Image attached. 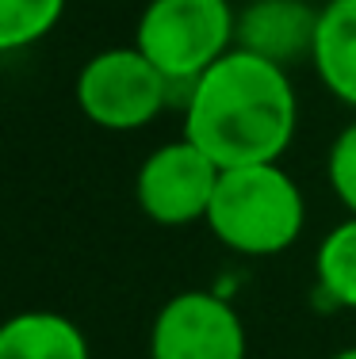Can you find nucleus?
Returning <instances> with one entry per match:
<instances>
[{
    "label": "nucleus",
    "instance_id": "1a4fd4ad",
    "mask_svg": "<svg viewBox=\"0 0 356 359\" xmlns=\"http://www.w3.org/2000/svg\"><path fill=\"white\" fill-rule=\"evenodd\" d=\"M0 359H92L81 325L50 310L0 321Z\"/></svg>",
    "mask_w": 356,
    "mask_h": 359
},
{
    "label": "nucleus",
    "instance_id": "423d86ee",
    "mask_svg": "<svg viewBox=\"0 0 356 359\" xmlns=\"http://www.w3.org/2000/svg\"><path fill=\"white\" fill-rule=\"evenodd\" d=\"M150 359H245V325L230 298L184 290L157 310Z\"/></svg>",
    "mask_w": 356,
    "mask_h": 359
},
{
    "label": "nucleus",
    "instance_id": "6e6552de",
    "mask_svg": "<svg viewBox=\"0 0 356 359\" xmlns=\"http://www.w3.org/2000/svg\"><path fill=\"white\" fill-rule=\"evenodd\" d=\"M310 65L329 96L356 107V0H326L318 8Z\"/></svg>",
    "mask_w": 356,
    "mask_h": 359
},
{
    "label": "nucleus",
    "instance_id": "ddd939ff",
    "mask_svg": "<svg viewBox=\"0 0 356 359\" xmlns=\"http://www.w3.org/2000/svg\"><path fill=\"white\" fill-rule=\"evenodd\" d=\"M329 359H356V348H341V352H334Z\"/></svg>",
    "mask_w": 356,
    "mask_h": 359
},
{
    "label": "nucleus",
    "instance_id": "39448f33",
    "mask_svg": "<svg viewBox=\"0 0 356 359\" xmlns=\"http://www.w3.org/2000/svg\"><path fill=\"white\" fill-rule=\"evenodd\" d=\"M223 168L188 138H176L154 149L138 168L134 199L142 215L157 226H192L207 218Z\"/></svg>",
    "mask_w": 356,
    "mask_h": 359
},
{
    "label": "nucleus",
    "instance_id": "9d476101",
    "mask_svg": "<svg viewBox=\"0 0 356 359\" xmlns=\"http://www.w3.org/2000/svg\"><path fill=\"white\" fill-rule=\"evenodd\" d=\"M318 290L341 310H356V215L334 226L315 256Z\"/></svg>",
    "mask_w": 356,
    "mask_h": 359
},
{
    "label": "nucleus",
    "instance_id": "f03ea898",
    "mask_svg": "<svg viewBox=\"0 0 356 359\" xmlns=\"http://www.w3.org/2000/svg\"><path fill=\"white\" fill-rule=\"evenodd\" d=\"M207 229L242 256H276L291 249L307 222L299 184L291 172L272 165H242L223 168L215 199L207 207Z\"/></svg>",
    "mask_w": 356,
    "mask_h": 359
},
{
    "label": "nucleus",
    "instance_id": "0eeeda50",
    "mask_svg": "<svg viewBox=\"0 0 356 359\" xmlns=\"http://www.w3.org/2000/svg\"><path fill=\"white\" fill-rule=\"evenodd\" d=\"M318 8L307 0H253L237 12L234 46L291 69L295 62L315 54Z\"/></svg>",
    "mask_w": 356,
    "mask_h": 359
},
{
    "label": "nucleus",
    "instance_id": "9b49d317",
    "mask_svg": "<svg viewBox=\"0 0 356 359\" xmlns=\"http://www.w3.org/2000/svg\"><path fill=\"white\" fill-rule=\"evenodd\" d=\"M65 0H0V54L27 50L58 27Z\"/></svg>",
    "mask_w": 356,
    "mask_h": 359
},
{
    "label": "nucleus",
    "instance_id": "f257e3e1",
    "mask_svg": "<svg viewBox=\"0 0 356 359\" xmlns=\"http://www.w3.org/2000/svg\"><path fill=\"white\" fill-rule=\"evenodd\" d=\"M295 123L299 100L287 69L242 46L196 76L184 100V138L218 168L272 165L291 145Z\"/></svg>",
    "mask_w": 356,
    "mask_h": 359
},
{
    "label": "nucleus",
    "instance_id": "f8f14e48",
    "mask_svg": "<svg viewBox=\"0 0 356 359\" xmlns=\"http://www.w3.org/2000/svg\"><path fill=\"white\" fill-rule=\"evenodd\" d=\"M326 176L334 195L341 199V207L356 215V123H349L341 134L329 145V157H326Z\"/></svg>",
    "mask_w": 356,
    "mask_h": 359
},
{
    "label": "nucleus",
    "instance_id": "7ed1b4c3",
    "mask_svg": "<svg viewBox=\"0 0 356 359\" xmlns=\"http://www.w3.org/2000/svg\"><path fill=\"white\" fill-rule=\"evenodd\" d=\"M234 39L237 12L230 0H150L134 27V46L169 84H196V76L234 50Z\"/></svg>",
    "mask_w": 356,
    "mask_h": 359
},
{
    "label": "nucleus",
    "instance_id": "20e7f679",
    "mask_svg": "<svg viewBox=\"0 0 356 359\" xmlns=\"http://www.w3.org/2000/svg\"><path fill=\"white\" fill-rule=\"evenodd\" d=\"M173 100L169 76L138 46H112L84 62L77 76V104L84 118L104 130H142Z\"/></svg>",
    "mask_w": 356,
    "mask_h": 359
}]
</instances>
